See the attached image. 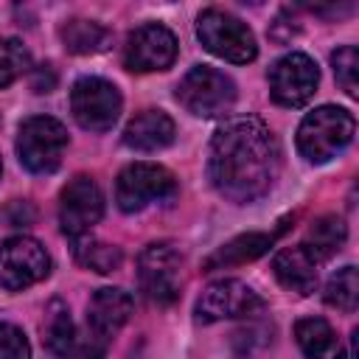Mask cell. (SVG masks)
Here are the masks:
<instances>
[{
	"label": "cell",
	"mask_w": 359,
	"mask_h": 359,
	"mask_svg": "<svg viewBox=\"0 0 359 359\" xmlns=\"http://www.w3.org/2000/svg\"><path fill=\"white\" fill-rule=\"evenodd\" d=\"M280 149L269 126L252 115L230 118L210 140L208 180L230 202L247 205L261 199L278 180Z\"/></svg>",
	"instance_id": "6da1fadb"
},
{
	"label": "cell",
	"mask_w": 359,
	"mask_h": 359,
	"mask_svg": "<svg viewBox=\"0 0 359 359\" xmlns=\"http://www.w3.org/2000/svg\"><path fill=\"white\" fill-rule=\"evenodd\" d=\"M353 132H356L353 115L342 107L325 104V107H317L314 112H309L300 121L297 149L309 163L320 165V163H328L337 154H342L351 146Z\"/></svg>",
	"instance_id": "7a4b0ae2"
},
{
	"label": "cell",
	"mask_w": 359,
	"mask_h": 359,
	"mask_svg": "<svg viewBox=\"0 0 359 359\" xmlns=\"http://www.w3.org/2000/svg\"><path fill=\"white\" fill-rule=\"evenodd\" d=\"M196 36L205 50L213 56L233 62V65H247L255 59L258 45L252 31L230 11L222 8H205L196 20Z\"/></svg>",
	"instance_id": "3957f363"
},
{
	"label": "cell",
	"mask_w": 359,
	"mask_h": 359,
	"mask_svg": "<svg viewBox=\"0 0 359 359\" xmlns=\"http://www.w3.org/2000/svg\"><path fill=\"white\" fill-rule=\"evenodd\" d=\"M177 101L191 115L216 118V115L230 112V107L236 104V84L222 70L208 67V65H196L177 84Z\"/></svg>",
	"instance_id": "277c9868"
},
{
	"label": "cell",
	"mask_w": 359,
	"mask_h": 359,
	"mask_svg": "<svg viewBox=\"0 0 359 359\" xmlns=\"http://www.w3.org/2000/svg\"><path fill=\"white\" fill-rule=\"evenodd\" d=\"M67 149V129L48 115H34L20 123L17 154L31 174H50L59 168Z\"/></svg>",
	"instance_id": "5b68a950"
},
{
	"label": "cell",
	"mask_w": 359,
	"mask_h": 359,
	"mask_svg": "<svg viewBox=\"0 0 359 359\" xmlns=\"http://www.w3.org/2000/svg\"><path fill=\"white\" fill-rule=\"evenodd\" d=\"M137 280L143 294L157 303L168 306L180 297L182 289V255L168 241L149 244L137 258Z\"/></svg>",
	"instance_id": "8992f818"
},
{
	"label": "cell",
	"mask_w": 359,
	"mask_h": 359,
	"mask_svg": "<svg viewBox=\"0 0 359 359\" xmlns=\"http://www.w3.org/2000/svg\"><path fill=\"white\" fill-rule=\"evenodd\" d=\"M177 194V180L168 168L157 163H132L118 174L115 202L123 213H137L151 202L171 199Z\"/></svg>",
	"instance_id": "52a82bcc"
},
{
	"label": "cell",
	"mask_w": 359,
	"mask_h": 359,
	"mask_svg": "<svg viewBox=\"0 0 359 359\" xmlns=\"http://www.w3.org/2000/svg\"><path fill=\"white\" fill-rule=\"evenodd\" d=\"M121 93L112 81L98 76H84L70 90V109L81 129L90 132H107L115 126L121 115Z\"/></svg>",
	"instance_id": "ba28073f"
},
{
	"label": "cell",
	"mask_w": 359,
	"mask_h": 359,
	"mask_svg": "<svg viewBox=\"0 0 359 359\" xmlns=\"http://www.w3.org/2000/svg\"><path fill=\"white\" fill-rule=\"evenodd\" d=\"M266 309V300L247 286L244 280L224 278L210 283L199 300H196V320L202 323H216V320H233V317H255Z\"/></svg>",
	"instance_id": "9c48e42d"
},
{
	"label": "cell",
	"mask_w": 359,
	"mask_h": 359,
	"mask_svg": "<svg viewBox=\"0 0 359 359\" xmlns=\"http://www.w3.org/2000/svg\"><path fill=\"white\" fill-rule=\"evenodd\" d=\"M50 272V258L36 238L14 236L0 244V286L8 292L28 289Z\"/></svg>",
	"instance_id": "30bf717a"
},
{
	"label": "cell",
	"mask_w": 359,
	"mask_h": 359,
	"mask_svg": "<svg viewBox=\"0 0 359 359\" xmlns=\"http://www.w3.org/2000/svg\"><path fill=\"white\" fill-rule=\"evenodd\" d=\"M104 216V194L93 177H73L59 194V224L70 238H81Z\"/></svg>",
	"instance_id": "8fae6325"
},
{
	"label": "cell",
	"mask_w": 359,
	"mask_h": 359,
	"mask_svg": "<svg viewBox=\"0 0 359 359\" xmlns=\"http://www.w3.org/2000/svg\"><path fill=\"white\" fill-rule=\"evenodd\" d=\"M320 70L311 56L292 50L269 67V93L280 107H303L317 93Z\"/></svg>",
	"instance_id": "7c38bea8"
},
{
	"label": "cell",
	"mask_w": 359,
	"mask_h": 359,
	"mask_svg": "<svg viewBox=\"0 0 359 359\" xmlns=\"http://www.w3.org/2000/svg\"><path fill=\"white\" fill-rule=\"evenodd\" d=\"M174 59H177V36L160 22H146L126 36L123 65L135 73L165 70L174 65Z\"/></svg>",
	"instance_id": "4fadbf2b"
},
{
	"label": "cell",
	"mask_w": 359,
	"mask_h": 359,
	"mask_svg": "<svg viewBox=\"0 0 359 359\" xmlns=\"http://www.w3.org/2000/svg\"><path fill=\"white\" fill-rule=\"evenodd\" d=\"M317 266L320 261L303 247H283L275 258H272V272L280 280V286H286L294 294H311L317 289Z\"/></svg>",
	"instance_id": "5bb4252c"
},
{
	"label": "cell",
	"mask_w": 359,
	"mask_h": 359,
	"mask_svg": "<svg viewBox=\"0 0 359 359\" xmlns=\"http://www.w3.org/2000/svg\"><path fill=\"white\" fill-rule=\"evenodd\" d=\"M132 314V297L123 292V289H98L90 303H87V328L101 337V339H109Z\"/></svg>",
	"instance_id": "9a60e30c"
},
{
	"label": "cell",
	"mask_w": 359,
	"mask_h": 359,
	"mask_svg": "<svg viewBox=\"0 0 359 359\" xmlns=\"http://www.w3.org/2000/svg\"><path fill=\"white\" fill-rule=\"evenodd\" d=\"M177 135L174 121L163 109H143L123 129V143L135 151H160Z\"/></svg>",
	"instance_id": "2e32d148"
},
{
	"label": "cell",
	"mask_w": 359,
	"mask_h": 359,
	"mask_svg": "<svg viewBox=\"0 0 359 359\" xmlns=\"http://www.w3.org/2000/svg\"><path fill=\"white\" fill-rule=\"evenodd\" d=\"M286 227V224H283ZM283 227L278 230H269V233H241L236 238H230L227 244H222L213 255H208L205 261V269H224V266H238V264H247V261H255L261 258L272 244L275 238L283 233Z\"/></svg>",
	"instance_id": "e0dca14e"
},
{
	"label": "cell",
	"mask_w": 359,
	"mask_h": 359,
	"mask_svg": "<svg viewBox=\"0 0 359 359\" xmlns=\"http://www.w3.org/2000/svg\"><path fill=\"white\" fill-rule=\"evenodd\" d=\"M294 337L306 359H345V348L337 331L323 317H303L294 325Z\"/></svg>",
	"instance_id": "ac0fdd59"
},
{
	"label": "cell",
	"mask_w": 359,
	"mask_h": 359,
	"mask_svg": "<svg viewBox=\"0 0 359 359\" xmlns=\"http://www.w3.org/2000/svg\"><path fill=\"white\" fill-rule=\"evenodd\" d=\"M59 36H62V45H65L70 53H76V56L101 53V50H107L109 42H112L109 28H104V25L95 22V20H81V17H73V20L62 22Z\"/></svg>",
	"instance_id": "d6986e66"
},
{
	"label": "cell",
	"mask_w": 359,
	"mask_h": 359,
	"mask_svg": "<svg viewBox=\"0 0 359 359\" xmlns=\"http://www.w3.org/2000/svg\"><path fill=\"white\" fill-rule=\"evenodd\" d=\"M345 238H348V227H345V222H342L339 216L328 213V216H320V219L311 222L303 247L323 264V261L334 258V255L342 250Z\"/></svg>",
	"instance_id": "ffe728a7"
},
{
	"label": "cell",
	"mask_w": 359,
	"mask_h": 359,
	"mask_svg": "<svg viewBox=\"0 0 359 359\" xmlns=\"http://www.w3.org/2000/svg\"><path fill=\"white\" fill-rule=\"evenodd\" d=\"M42 339L48 345L50 353L65 356L76 339V325L70 320V311L62 300H50V306L45 309V320H42Z\"/></svg>",
	"instance_id": "44dd1931"
},
{
	"label": "cell",
	"mask_w": 359,
	"mask_h": 359,
	"mask_svg": "<svg viewBox=\"0 0 359 359\" xmlns=\"http://www.w3.org/2000/svg\"><path fill=\"white\" fill-rule=\"evenodd\" d=\"M73 241H76L73 255H76V261H79L84 269H93V272L107 275V272H115V269L121 266V261H123L121 247H115V244L93 241V238H87V236L73 238Z\"/></svg>",
	"instance_id": "7402d4cb"
},
{
	"label": "cell",
	"mask_w": 359,
	"mask_h": 359,
	"mask_svg": "<svg viewBox=\"0 0 359 359\" xmlns=\"http://www.w3.org/2000/svg\"><path fill=\"white\" fill-rule=\"evenodd\" d=\"M356 300H359V275H356V266H342L337 269L328 283H325V303L339 309V311H353L356 309Z\"/></svg>",
	"instance_id": "603a6c76"
},
{
	"label": "cell",
	"mask_w": 359,
	"mask_h": 359,
	"mask_svg": "<svg viewBox=\"0 0 359 359\" xmlns=\"http://www.w3.org/2000/svg\"><path fill=\"white\" fill-rule=\"evenodd\" d=\"M331 65H334V76L339 87L353 98L359 90V50L353 45H342L331 53Z\"/></svg>",
	"instance_id": "cb8c5ba5"
},
{
	"label": "cell",
	"mask_w": 359,
	"mask_h": 359,
	"mask_svg": "<svg viewBox=\"0 0 359 359\" xmlns=\"http://www.w3.org/2000/svg\"><path fill=\"white\" fill-rule=\"evenodd\" d=\"M28 50L8 36H0V87H8L28 70Z\"/></svg>",
	"instance_id": "d4e9b609"
},
{
	"label": "cell",
	"mask_w": 359,
	"mask_h": 359,
	"mask_svg": "<svg viewBox=\"0 0 359 359\" xmlns=\"http://www.w3.org/2000/svg\"><path fill=\"white\" fill-rule=\"evenodd\" d=\"M0 359H31L25 334L11 323H0Z\"/></svg>",
	"instance_id": "484cf974"
},
{
	"label": "cell",
	"mask_w": 359,
	"mask_h": 359,
	"mask_svg": "<svg viewBox=\"0 0 359 359\" xmlns=\"http://www.w3.org/2000/svg\"><path fill=\"white\" fill-rule=\"evenodd\" d=\"M104 351H107V339L95 337V334L87 328V334H84V337H79V334H76V339H73L70 351H67L62 359H104Z\"/></svg>",
	"instance_id": "4316f807"
}]
</instances>
